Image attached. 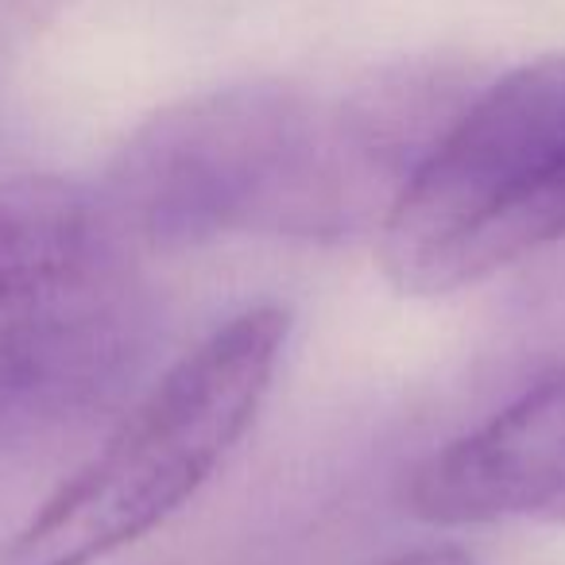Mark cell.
Returning <instances> with one entry per match:
<instances>
[{
    "mask_svg": "<svg viewBox=\"0 0 565 565\" xmlns=\"http://www.w3.org/2000/svg\"><path fill=\"white\" fill-rule=\"evenodd\" d=\"M291 318L252 307L190 349L0 550V565H94L171 519L271 392Z\"/></svg>",
    "mask_w": 565,
    "mask_h": 565,
    "instance_id": "3957f363",
    "label": "cell"
},
{
    "mask_svg": "<svg viewBox=\"0 0 565 565\" xmlns=\"http://www.w3.org/2000/svg\"><path fill=\"white\" fill-rule=\"evenodd\" d=\"M32 24H35L32 0H0V74L12 63V55L24 47Z\"/></svg>",
    "mask_w": 565,
    "mask_h": 565,
    "instance_id": "8992f818",
    "label": "cell"
},
{
    "mask_svg": "<svg viewBox=\"0 0 565 565\" xmlns=\"http://www.w3.org/2000/svg\"><path fill=\"white\" fill-rule=\"evenodd\" d=\"M407 508L441 526L500 519L565 526V369L426 457L411 472Z\"/></svg>",
    "mask_w": 565,
    "mask_h": 565,
    "instance_id": "5b68a950",
    "label": "cell"
},
{
    "mask_svg": "<svg viewBox=\"0 0 565 565\" xmlns=\"http://www.w3.org/2000/svg\"><path fill=\"white\" fill-rule=\"evenodd\" d=\"M387 565H472L469 554L457 546H423V550H411V554L395 557Z\"/></svg>",
    "mask_w": 565,
    "mask_h": 565,
    "instance_id": "52a82bcc",
    "label": "cell"
},
{
    "mask_svg": "<svg viewBox=\"0 0 565 565\" xmlns=\"http://www.w3.org/2000/svg\"><path fill=\"white\" fill-rule=\"evenodd\" d=\"M562 236L565 55H550L454 113L380 221V264L403 295H446Z\"/></svg>",
    "mask_w": 565,
    "mask_h": 565,
    "instance_id": "277c9868",
    "label": "cell"
},
{
    "mask_svg": "<svg viewBox=\"0 0 565 565\" xmlns=\"http://www.w3.org/2000/svg\"><path fill=\"white\" fill-rule=\"evenodd\" d=\"M102 194L0 182V488L63 457L128 399L156 349V295Z\"/></svg>",
    "mask_w": 565,
    "mask_h": 565,
    "instance_id": "7a4b0ae2",
    "label": "cell"
},
{
    "mask_svg": "<svg viewBox=\"0 0 565 565\" xmlns=\"http://www.w3.org/2000/svg\"><path fill=\"white\" fill-rule=\"evenodd\" d=\"M415 143L384 105L326 117L287 86H233L156 113L97 186L136 248L228 233L345 236L384 221Z\"/></svg>",
    "mask_w": 565,
    "mask_h": 565,
    "instance_id": "6da1fadb",
    "label": "cell"
}]
</instances>
